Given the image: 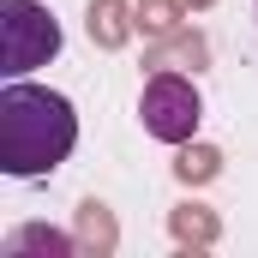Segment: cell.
I'll list each match as a JSON object with an SVG mask.
<instances>
[{
    "instance_id": "1",
    "label": "cell",
    "mask_w": 258,
    "mask_h": 258,
    "mask_svg": "<svg viewBox=\"0 0 258 258\" xmlns=\"http://www.w3.org/2000/svg\"><path fill=\"white\" fill-rule=\"evenodd\" d=\"M78 144V114L60 90L6 78L0 90V168L12 180H42L54 174Z\"/></svg>"
},
{
    "instance_id": "2",
    "label": "cell",
    "mask_w": 258,
    "mask_h": 258,
    "mask_svg": "<svg viewBox=\"0 0 258 258\" xmlns=\"http://www.w3.org/2000/svg\"><path fill=\"white\" fill-rule=\"evenodd\" d=\"M60 54V18L42 0H0V72L24 78Z\"/></svg>"
},
{
    "instance_id": "3",
    "label": "cell",
    "mask_w": 258,
    "mask_h": 258,
    "mask_svg": "<svg viewBox=\"0 0 258 258\" xmlns=\"http://www.w3.org/2000/svg\"><path fill=\"white\" fill-rule=\"evenodd\" d=\"M138 120L156 144H186L204 120V96H198L192 72H150L138 90Z\"/></svg>"
},
{
    "instance_id": "4",
    "label": "cell",
    "mask_w": 258,
    "mask_h": 258,
    "mask_svg": "<svg viewBox=\"0 0 258 258\" xmlns=\"http://www.w3.org/2000/svg\"><path fill=\"white\" fill-rule=\"evenodd\" d=\"M144 66L150 72H204L210 66V36L204 30H192V24H180L174 36H162V42H150L144 48Z\"/></svg>"
},
{
    "instance_id": "5",
    "label": "cell",
    "mask_w": 258,
    "mask_h": 258,
    "mask_svg": "<svg viewBox=\"0 0 258 258\" xmlns=\"http://www.w3.org/2000/svg\"><path fill=\"white\" fill-rule=\"evenodd\" d=\"M72 234H78V252L84 258H114L120 252V222L102 198H78L72 210Z\"/></svg>"
},
{
    "instance_id": "6",
    "label": "cell",
    "mask_w": 258,
    "mask_h": 258,
    "mask_svg": "<svg viewBox=\"0 0 258 258\" xmlns=\"http://www.w3.org/2000/svg\"><path fill=\"white\" fill-rule=\"evenodd\" d=\"M6 258H78V234L66 228H48V222H18L6 240H0Z\"/></svg>"
},
{
    "instance_id": "7",
    "label": "cell",
    "mask_w": 258,
    "mask_h": 258,
    "mask_svg": "<svg viewBox=\"0 0 258 258\" xmlns=\"http://www.w3.org/2000/svg\"><path fill=\"white\" fill-rule=\"evenodd\" d=\"M168 234H174L180 252H204V246L222 240V216H216L210 204H198V198H180V204L168 210Z\"/></svg>"
},
{
    "instance_id": "8",
    "label": "cell",
    "mask_w": 258,
    "mask_h": 258,
    "mask_svg": "<svg viewBox=\"0 0 258 258\" xmlns=\"http://www.w3.org/2000/svg\"><path fill=\"white\" fill-rule=\"evenodd\" d=\"M84 30H90V42L96 48H126L132 36H138V12H132L126 0H90V12H84Z\"/></svg>"
},
{
    "instance_id": "9",
    "label": "cell",
    "mask_w": 258,
    "mask_h": 258,
    "mask_svg": "<svg viewBox=\"0 0 258 258\" xmlns=\"http://www.w3.org/2000/svg\"><path fill=\"white\" fill-rule=\"evenodd\" d=\"M174 180L180 186H210L216 174H222V150L216 144H198V138H186V144H174Z\"/></svg>"
},
{
    "instance_id": "10",
    "label": "cell",
    "mask_w": 258,
    "mask_h": 258,
    "mask_svg": "<svg viewBox=\"0 0 258 258\" xmlns=\"http://www.w3.org/2000/svg\"><path fill=\"white\" fill-rule=\"evenodd\" d=\"M132 12H138V36L144 42H162V36H174L186 24V0H138Z\"/></svg>"
},
{
    "instance_id": "11",
    "label": "cell",
    "mask_w": 258,
    "mask_h": 258,
    "mask_svg": "<svg viewBox=\"0 0 258 258\" xmlns=\"http://www.w3.org/2000/svg\"><path fill=\"white\" fill-rule=\"evenodd\" d=\"M186 6H192V12H204V6H216V0H186Z\"/></svg>"
}]
</instances>
